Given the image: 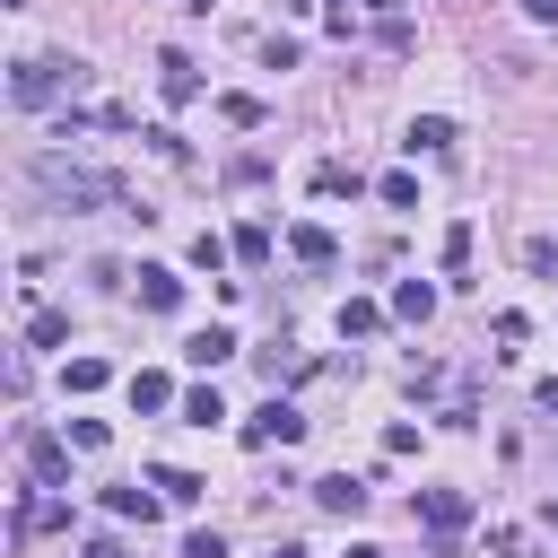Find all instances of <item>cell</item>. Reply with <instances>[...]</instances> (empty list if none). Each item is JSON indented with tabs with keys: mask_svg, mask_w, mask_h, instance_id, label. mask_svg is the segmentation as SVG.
<instances>
[{
	"mask_svg": "<svg viewBox=\"0 0 558 558\" xmlns=\"http://www.w3.org/2000/svg\"><path fill=\"white\" fill-rule=\"evenodd\" d=\"M26 174H35V192H52L61 209H122V183H113L105 166H87V157H61V148H44Z\"/></svg>",
	"mask_w": 558,
	"mask_h": 558,
	"instance_id": "cell-1",
	"label": "cell"
},
{
	"mask_svg": "<svg viewBox=\"0 0 558 558\" xmlns=\"http://www.w3.org/2000/svg\"><path fill=\"white\" fill-rule=\"evenodd\" d=\"M78 87H87V61H17L9 70V105L17 113H44V105H61Z\"/></svg>",
	"mask_w": 558,
	"mask_h": 558,
	"instance_id": "cell-2",
	"label": "cell"
},
{
	"mask_svg": "<svg viewBox=\"0 0 558 558\" xmlns=\"http://www.w3.org/2000/svg\"><path fill=\"white\" fill-rule=\"evenodd\" d=\"M418 514H427V532H436V558H453V532L471 523V497H462V488H418Z\"/></svg>",
	"mask_w": 558,
	"mask_h": 558,
	"instance_id": "cell-3",
	"label": "cell"
},
{
	"mask_svg": "<svg viewBox=\"0 0 558 558\" xmlns=\"http://www.w3.org/2000/svg\"><path fill=\"white\" fill-rule=\"evenodd\" d=\"M296 436H305V418H296V401H279V392L244 418V445H296Z\"/></svg>",
	"mask_w": 558,
	"mask_h": 558,
	"instance_id": "cell-4",
	"label": "cell"
},
{
	"mask_svg": "<svg viewBox=\"0 0 558 558\" xmlns=\"http://www.w3.org/2000/svg\"><path fill=\"white\" fill-rule=\"evenodd\" d=\"M288 253H296V262H305V270H331V262H340V235H331V227H314V218H305V227H288Z\"/></svg>",
	"mask_w": 558,
	"mask_h": 558,
	"instance_id": "cell-5",
	"label": "cell"
},
{
	"mask_svg": "<svg viewBox=\"0 0 558 558\" xmlns=\"http://www.w3.org/2000/svg\"><path fill=\"white\" fill-rule=\"evenodd\" d=\"M157 96H166V105H192V96H201V70H192L183 52H157Z\"/></svg>",
	"mask_w": 558,
	"mask_h": 558,
	"instance_id": "cell-6",
	"label": "cell"
},
{
	"mask_svg": "<svg viewBox=\"0 0 558 558\" xmlns=\"http://www.w3.org/2000/svg\"><path fill=\"white\" fill-rule=\"evenodd\" d=\"M140 305H148V314H174V305H183V279H174L166 262H140Z\"/></svg>",
	"mask_w": 558,
	"mask_h": 558,
	"instance_id": "cell-7",
	"label": "cell"
},
{
	"mask_svg": "<svg viewBox=\"0 0 558 558\" xmlns=\"http://www.w3.org/2000/svg\"><path fill=\"white\" fill-rule=\"evenodd\" d=\"M26 471H35L44 488H70V453H61V436H26Z\"/></svg>",
	"mask_w": 558,
	"mask_h": 558,
	"instance_id": "cell-8",
	"label": "cell"
},
{
	"mask_svg": "<svg viewBox=\"0 0 558 558\" xmlns=\"http://www.w3.org/2000/svg\"><path fill=\"white\" fill-rule=\"evenodd\" d=\"M148 488H157L166 506H201V497H209V480H201V471H174V462H157V471H148Z\"/></svg>",
	"mask_w": 558,
	"mask_h": 558,
	"instance_id": "cell-9",
	"label": "cell"
},
{
	"mask_svg": "<svg viewBox=\"0 0 558 558\" xmlns=\"http://www.w3.org/2000/svg\"><path fill=\"white\" fill-rule=\"evenodd\" d=\"M314 506H323V514H366V480L331 471V480H314Z\"/></svg>",
	"mask_w": 558,
	"mask_h": 558,
	"instance_id": "cell-10",
	"label": "cell"
},
{
	"mask_svg": "<svg viewBox=\"0 0 558 558\" xmlns=\"http://www.w3.org/2000/svg\"><path fill=\"white\" fill-rule=\"evenodd\" d=\"M183 357H192V366H227V357H235V331H218V323H209V331H192V340H183Z\"/></svg>",
	"mask_w": 558,
	"mask_h": 558,
	"instance_id": "cell-11",
	"label": "cell"
},
{
	"mask_svg": "<svg viewBox=\"0 0 558 558\" xmlns=\"http://www.w3.org/2000/svg\"><path fill=\"white\" fill-rule=\"evenodd\" d=\"M392 314H401V323H427V314H436V288H427V279H401V288H392Z\"/></svg>",
	"mask_w": 558,
	"mask_h": 558,
	"instance_id": "cell-12",
	"label": "cell"
},
{
	"mask_svg": "<svg viewBox=\"0 0 558 558\" xmlns=\"http://www.w3.org/2000/svg\"><path fill=\"white\" fill-rule=\"evenodd\" d=\"M26 340H35V349H61V340H70V314H61V305H35V314H26Z\"/></svg>",
	"mask_w": 558,
	"mask_h": 558,
	"instance_id": "cell-13",
	"label": "cell"
},
{
	"mask_svg": "<svg viewBox=\"0 0 558 558\" xmlns=\"http://www.w3.org/2000/svg\"><path fill=\"white\" fill-rule=\"evenodd\" d=\"M166 401H174V375L140 366V375H131V410H166Z\"/></svg>",
	"mask_w": 558,
	"mask_h": 558,
	"instance_id": "cell-14",
	"label": "cell"
},
{
	"mask_svg": "<svg viewBox=\"0 0 558 558\" xmlns=\"http://www.w3.org/2000/svg\"><path fill=\"white\" fill-rule=\"evenodd\" d=\"M61 384H70V392H105V384H113V366H105V357H70V366H61Z\"/></svg>",
	"mask_w": 558,
	"mask_h": 558,
	"instance_id": "cell-15",
	"label": "cell"
},
{
	"mask_svg": "<svg viewBox=\"0 0 558 558\" xmlns=\"http://www.w3.org/2000/svg\"><path fill=\"white\" fill-rule=\"evenodd\" d=\"M183 418H192V427H218V418H227V401H218V384H201V392H183Z\"/></svg>",
	"mask_w": 558,
	"mask_h": 558,
	"instance_id": "cell-16",
	"label": "cell"
},
{
	"mask_svg": "<svg viewBox=\"0 0 558 558\" xmlns=\"http://www.w3.org/2000/svg\"><path fill=\"white\" fill-rule=\"evenodd\" d=\"M105 506H113L122 523H148V514H157V497H148V488H105Z\"/></svg>",
	"mask_w": 558,
	"mask_h": 558,
	"instance_id": "cell-17",
	"label": "cell"
},
{
	"mask_svg": "<svg viewBox=\"0 0 558 558\" xmlns=\"http://www.w3.org/2000/svg\"><path fill=\"white\" fill-rule=\"evenodd\" d=\"M410 148H453V122H445V113H418V122H410Z\"/></svg>",
	"mask_w": 558,
	"mask_h": 558,
	"instance_id": "cell-18",
	"label": "cell"
},
{
	"mask_svg": "<svg viewBox=\"0 0 558 558\" xmlns=\"http://www.w3.org/2000/svg\"><path fill=\"white\" fill-rule=\"evenodd\" d=\"M375 323H384V305H366V296H349V305H340V331H349V340H366Z\"/></svg>",
	"mask_w": 558,
	"mask_h": 558,
	"instance_id": "cell-19",
	"label": "cell"
},
{
	"mask_svg": "<svg viewBox=\"0 0 558 558\" xmlns=\"http://www.w3.org/2000/svg\"><path fill=\"white\" fill-rule=\"evenodd\" d=\"M218 113H227L235 131H262V96H218Z\"/></svg>",
	"mask_w": 558,
	"mask_h": 558,
	"instance_id": "cell-20",
	"label": "cell"
},
{
	"mask_svg": "<svg viewBox=\"0 0 558 558\" xmlns=\"http://www.w3.org/2000/svg\"><path fill=\"white\" fill-rule=\"evenodd\" d=\"M314 192H323V201H340V192H357V166H314Z\"/></svg>",
	"mask_w": 558,
	"mask_h": 558,
	"instance_id": "cell-21",
	"label": "cell"
},
{
	"mask_svg": "<svg viewBox=\"0 0 558 558\" xmlns=\"http://www.w3.org/2000/svg\"><path fill=\"white\" fill-rule=\"evenodd\" d=\"M235 262L262 270V262H270V227H235Z\"/></svg>",
	"mask_w": 558,
	"mask_h": 558,
	"instance_id": "cell-22",
	"label": "cell"
},
{
	"mask_svg": "<svg viewBox=\"0 0 558 558\" xmlns=\"http://www.w3.org/2000/svg\"><path fill=\"white\" fill-rule=\"evenodd\" d=\"M227 253H235V244H227V235H209V227H201V235H192V262H201V270H227Z\"/></svg>",
	"mask_w": 558,
	"mask_h": 558,
	"instance_id": "cell-23",
	"label": "cell"
},
{
	"mask_svg": "<svg viewBox=\"0 0 558 558\" xmlns=\"http://www.w3.org/2000/svg\"><path fill=\"white\" fill-rule=\"evenodd\" d=\"M462 262H471V218H453V227H445V270H462Z\"/></svg>",
	"mask_w": 558,
	"mask_h": 558,
	"instance_id": "cell-24",
	"label": "cell"
},
{
	"mask_svg": "<svg viewBox=\"0 0 558 558\" xmlns=\"http://www.w3.org/2000/svg\"><path fill=\"white\" fill-rule=\"evenodd\" d=\"M70 445L78 453H105V418H70Z\"/></svg>",
	"mask_w": 558,
	"mask_h": 558,
	"instance_id": "cell-25",
	"label": "cell"
},
{
	"mask_svg": "<svg viewBox=\"0 0 558 558\" xmlns=\"http://www.w3.org/2000/svg\"><path fill=\"white\" fill-rule=\"evenodd\" d=\"M183 558H227V541H218V532H192V541H183Z\"/></svg>",
	"mask_w": 558,
	"mask_h": 558,
	"instance_id": "cell-26",
	"label": "cell"
},
{
	"mask_svg": "<svg viewBox=\"0 0 558 558\" xmlns=\"http://www.w3.org/2000/svg\"><path fill=\"white\" fill-rule=\"evenodd\" d=\"M87 558H131V549L122 541H87Z\"/></svg>",
	"mask_w": 558,
	"mask_h": 558,
	"instance_id": "cell-27",
	"label": "cell"
},
{
	"mask_svg": "<svg viewBox=\"0 0 558 558\" xmlns=\"http://www.w3.org/2000/svg\"><path fill=\"white\" fill-rule=\"evenodd\" d=\"M523 9H532V17H558V0H523Z\"/></svg>",
	"mask_w": 558,
	"mask_h": 558,
	"instance_id": "cell-28",
	"label": "cell"
},
{
	"mask_svg": "<svg viewBox=\"0 0 558 558\" xmlns=\"http://www.w3.org/2000/svg\"><path fill=\"white\" fill-rule=\"evenodd\" d=\"M541 410H558V375H549V384H541Z\"/></svg>",
	"mask_w": 558,
	"mask_h": 558,
	"instance_id": "cell-29",
	"label": "cell"
},
{
	"mask_svg": "<svg viewBox=\"0 0 558 558\" xmlns=\"http://www.w3.org/2000/svg\"><path fill=\"white\" fill-rule=\"evenodd\" d=\"M349 558H392V549H375V541H357V549H349Z\"/></svg>",
	"mask_w": 558,
	"mask_h": 558,
	"instance_id": "cell-30",
	"label": "cell"
},
{
	"mask_svg": "<svg viewBox=\"0 0 558 558\" xmlns=\"http://www.w3.org/2000/svg\"><path fill=\"white\" fill-rule=\"evenodd\" d=\"M270 558H314V549H296V541H279V549H270Z\"/></svg>",
	"mask_w": 558,
	"mask_h": 558,
	"instance_id": "cell-31",
	"label": "cell"
},
{
	"mask_svg": "<svg viewBox=\"0 0 558 558\" xmlns=\"http://www.w3.org/2000/svg\"><path fill=\"white\" fill-rule=\"evenodd\" d=\"M366 9H384V17H392V9H401V0H366Z\"/></svg>",
	"mask_w": 558,
	"mask_h": 558,
	"instance_id": "cell-32",
	"label": "cell"
}]
</instances>
